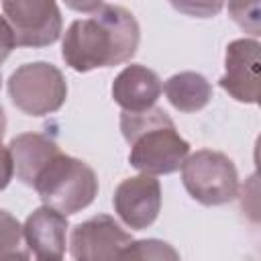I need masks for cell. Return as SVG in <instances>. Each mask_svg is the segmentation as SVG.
I'll return each instance as SVG.
<instances>
[{
	"instance_id": "16",
	"label": "cell",
	"mask_w": 261,
	"mask_h": 261,
	"mask_svg": "<svg viewBox=\"0 0 261 261\" xmlns=\"http://www.w3.org/2000/svg\"><path fill=\"white\" fill-rule=\"evenodd\" d=\"M14 37L12 31L8 27V22L4 20V16H0V63L10 55V51L14 49Z\"/></svg>"
},
{
	"instance_id": "2",
	"label": "cell",
	"mask_w": 261,
	"mask_h": 261,
	"mask_svg": "<svg viewBox=\"0 0 261 261\" xmlns=\"http://www.w3.org/2000/svg\"><path fill=\"white\" fill-rule=\"evenodd\" d=\"M120 133L130 145L128 163L145 175H167L181 167L190 143L179 137L173 120L159 106L120 114Z\"/></svg>"
},
{
	"instance_id": "13",
	"label": "cell",
	"mask_w": 261,
	"mask_h": 261,
	"mask_svg": "<svg viewBox=\"0 0 261 261\" xmlns=\"http://www.w3.org/2000/svg\"><path fill=\"white\" fill-rule=\"evenodd\" d=\"M165 96L169 100V104L179 110V112H198L202 110L210 98H212V86L210 82L198 73V71H179L173 73L165 86Z\"/></svg>"
},
{
	"instance_id": "1",
	"label": "cell",
	"mask_w": 261,
	"mask_h": 261,
	"mask_svg": "<svg viewBox=\"0 0 261 261\" xmlns=\"http://www.w3.org/2000/svg\"><path fill=\"white\" fill-rule=\"evenodd\" d=\"M69 6L86 12V18H75L63 35L61 57L65 65L86 73L133 59L141 41V29L130 10L106 2Z\"/></svg>"
},
{
	"instance_id": "7",
	"label": "cell",
	"mask_w": 261,
	"mask_h": 261,
	"mask_svg": "<svg viewBox=\"0 0 261 261\" xmlns=\"http://www.w3.org/2000/svg\"><path fill=\"white\" fill-rule=\"evenodd\" d=\"M2 12L16 47H47L61 37V10L51 0H6Z\"/></svg>"
},
{
	"instance_id": "14",
	"label": "cell",
	"mask_w": 261,
	"mask_h": 261,
	"mask_svg": "<svg viewBox=\"0 0 261 261\" xmlns=\"http://www.w3.org/2000/svg\"><path fill=\"white\" fill-rule=\"evenodd\" d=\"M22 249V226L4 208H0V259Z\"/></svg>"
},
{
	"instance_id": "15",
	"label": "cell",
	"mask_w": 261,
	"mask_h": 261,
	"mask_svg": "<svg viewBox=\"0 0 261 261\" xmlns=\"http://www.w3.org/2000/svg\"><path fill=\"white\" fill-rule=\"evenodd\" d=\"M14 175V165H12V157H10V151L8 147L2 145L0 141V190H4L10 179Z\"/></svg>"
},
{
	"instance_id": "4",
	"label": "cell",
	"mask_w": 261,
	"mask_h": 261,
	"mask_svg": "<svg viewBox=\"0 0 261 261\" xmlns=\"http://www.w3.org/2000/svg\"><path fill=\"white\" fill-rule=\"evenodd\" d=\"M8 96L20 112L47 116L65 104L67 82L61 69L49 61L22 63L8 77Z\"/></svg>"
},
{
	"instance_id": "6",
	"label": "cell",
	"mask_w": 261,
	"mask_h": 261,
	"mask_svg": "<svg viewBox=\"0 0 261 261\" xmlns=\"http://www.w3.org/2000/svg\"><path fill=\"white\" fill-rule=\"evenodd\" d=\"M69 251L73 261H137V239L112 216L96 214L71 228Z\"/></svg>"
},
{
	"instance_id": "12",
	"label": "cell",
	"mask_w": 261,
	"mask_h": 261,
	"mask_svg": "<svg viewBox=\"0 0 261 261\" xmlns=\"http://www.w3.org/2000/svg\"><path fill=\"white\" fill-rule=\"evenodd\" d=\"M8 151L16 177L29 188L35 186V179L43 171V167L61 153L57 143L41 133H20L12 137L8 143Z\"/></svg>"
},
{
	"instance_id": "18",
	"label": "cell",
	"mask_w": 261,
	"mask_h": 261,
	"mask_svg": "<svg viewBox=\"0 0 261 261\" xmlns=\"http://www.w3.org/2000/svg\"><path fill=\"white\" fill-rule=\"evenodd\" d=\"M4 133H6V114H4V108L0 104V141H2Z\"/></svg>"
},
{
	"instance_id": "17",
	"label": "cell",
	"mask_w": 261,
	"mask_h": 261,
	"mask_svg": "<svg viewBox=\"0 0 261 261\" xmlns=\"http://www.w3.org/2000/svg\"><path fill=\"white\" fill-rule=\"evenodd\" d=\"M0 261H33V259H31L29 249H18V251H14V253H10V255L2 257Z\"/></svg>"
},
{
	"instance_id": "8",
	"label": "cell",
	"mask_w": 261,
	"mask_h": 261,
	"mask_svg": "<svg viewBox=\"0 0 261 261\" xmlns=\"http://www.w3.org/2000/svg\"><path fill=\"white\" fill-rule=\"evenodd\" d=\"M112 206L118 218L130 230L149 228L161 210V184L153 175H135L122 179L112 196Z\"/></svg>"
},
{
	"instance_id": "11",
	"label": "cell",
	"mask_w": 261,
	"mask_h": 261,
	"mask_svg": "<svg viewBox=\"0 0 261 261\" xmlns=\"http://www.w3.org/2000/svg\"><path fill=\"white\" fill-rule=\"evenodd\" d=\"M161 90V77L153 69L141 63H130L114 77L110 92L124 112H143L155 106Z\"/></svg>"
},
{
	"instance_id": "5",
	"label": "cell",
	"mask_w": 261,
	"mask_h": 261,
	"mask_svg": "<svg viewBox=\"0 0 261 261\" xmlns=\"http://www.w3.org/2000/svg\"><path fill=\"white\" fill-rule=\"evenodd\" d=\"M181 184L202 206H222L239 194V173L232 159L220 151L200 149L181 163Z\"/></svg>"
},
{
	"instance_id": "10",
	"label": "cell",
	"mask_w": 261,
	"mask_h": 261,
	"mask_svg": "<svg viewBox=\"0 0 261 261\" xmlns=\"http://www.w3.org/2000/svg\"><path fill=\"white\" fill-rule=\"evenodd\" d=\"M67 216L53 208L33 210L22 224V239L33 261H63L67 247Z\"/></svg>"
},
{
	"instance_id": "9",
	"label": "cell",
	"mask_w": 261,
	"mask_h": 261,
	"mask_svg": "<svg viewBox=\"0 0 261 261\" xmlns=\"http://www.w3.org/2000/svg\"><path fill=\"white\" fill-rule=\"evenodd\" d=\"M259 51L257 39H234L224 53V75L218 86L237 102L257 104L259 100Z\"/></svg>"
},
{
	"instance_id": "3",
	"label": "cell",
	"mask_w": 261,
	"mask_h": 261,
	"mask_svg": "<svg viewBox=\"0 0 261 261\" xmlns=\"http://www.w3.org/2000/svg\"><path fill=\"white\" fill-rule=\"evenodd\" d=\"M33 188L43 206L69 216L82 212L96 200L98 175L86 161L59 153L43 167Z\"/></svg>"
}]
</instances>
